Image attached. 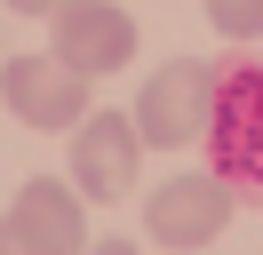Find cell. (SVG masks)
<instances>
[{
	"label": "cell",
	"mask_w": 263,
	"mask_h": 255,
	"mask_svg": "<svg viewBox=\"0 0 263 255\" xmlns=\"http://www.w3.org/2000/svg\"><path fill=\"white\" fill-rule=\"evenodd\" d=\"M215 80H223V64L208 56H167L160 72L136 88V136H144V152H183V143L208 136L215 120Z\"/></svg>",
	"instance_id": "1"
},
{
	"label": "cell",
	"mask_w": 263,
	"mask_h": 255,
	"mask_svg": "<svg viewBox=\"0 0 263 255\" xmlns=\"http://www.w3.org/2000/svg\"><path fill=\"white\" fill-rule=\"evenodd\" d=\"M208 168L231 191L263 199V64H223L215 80V120H208Z\"/></svg>",
	"instance_id": "2"
},
{
	"label": "cell",
	"mask_w": 263,
	"mask_h": 255,
	"mask_svg": "<svg viewBox=\"0 0 263 255\" xmlns=\"http://www.w3.org/2000/svg\"><path fill=\"white\" fill-rule=\"evenodd\" d=\"M231 207H239V191H231L215 168L167 175V184L144 191V239H152V247H176V255H199L208 239H223Z\"/></svg>",
	"instance_id": "3"
},
{
	"label": "cell",
	"mask_w": 263,
	"mask_h": 255,
	"mask_svg": "<svg viewBox=\"0 0 263 255\" xmlns=\"http://www.w3.org/2000/svg\"><path fill=\"white\" fill-rule=\"evenodd\" d=\"M0 104L16 112L24 128H40V136H72V128L96 112V104H88V80L72 72V64H56L48 48L0 64Z\"/></svg>",
	"instance_id": "4"
},
{
	"label": "cell",
	"mask_w": 263,
	"mask_h": 255,
	"mask_svg": "<svg viewBox=\"0 0 263 255\" xmlns=\"http://www.w3.org/2000/svg\"><path fill=\"white\" fill-rule=\"evenodd\" d=\"M136 168H144V136H136L128 112H88V120L72 128V175L64 184L80 191V199H128Z\"/></svg>",
	"instance_id": "5"
},
{
	"label": "cell",
	"mask_w": 263,
	"mask_h": 255,
	"mask_svg": "<svg viewBox=\"0 0 263 255\" xmlns=\"http://www.w3.org/2000/svg\"><path fill=\"white\" fill-rule=\"evenodd\" d=\"M48 56L72 64L80 80L120 72V64L136 56V16L120 8V0H72V8L48 16Z\"/></svg>",
	"instance_id": "6"
},
{
	"label": "cell",
	"mask_w": 263,
	"mask_h": 255,
	"mask_svg": "<svg viewBox=\"0 0 263 255\" xmlns=\"http://www.w3.org/2000/svg\"><path fill=\"white\" fill-rule=\"evenodd\" d=\"M8 231L32 255H88V215H80V191L64 175H32L8 199Z\"/></svg>",
	"instance_id": "7"
},
{
	"label": "cell",
	"mask_w": 263,
	"mask_h": 255,
	"mask_svg": "<svg viewBox=\"0 0 263 255\" xmlns=\"http://www.w3.org/2000/svg\"><path fill=\"white\" fill-rule=\"evenodd\" d=\"M208 24L223 40H263V0H208Z\"/></svg>",
	"instance_id": "8"
},
{
	"label": "cell",
	"mask_w": 263,
	"mask_h": 255,
	"mask_svg": "<svg viewBox=\"0 0 263 255\" xmlns=\"http://www.w3.org/2000/svg\"><path fill=\"white\" fill-rule=\"evenodd\" d=\"M16 16H56V8H72V0H8Z\"/></svg>",
	"instance_id": "9"
},
{
	"label": "cell",
	"mask_w": 263,
	"mask_h": 255,
	"mask_svg": "<svg viewBox=\"0 0 263 255\" xmlns=\"http://www.w3.org/2000/svg\"><path fill=\"white\" fill-rule=\"evenodd\" d=\"M88 255H144L136 239H88Z\"/></svg>",
	"instance_id": "10"
},
{
	"label": "cell",
	"mask_w": 263,
	"mask_h": 255,
	"mask_svg": "<svg viewBox=\"0 0 263 255\" xmlns=\"http://www.w3.org/2000/svg\"><path fill=\"white\" fill-rule=\"evenodd\" d=\"M0 255H32V247H24L16 231H8V215H0Z\"/></svg>",
	"instance_id": "11"
}]
</instances>
